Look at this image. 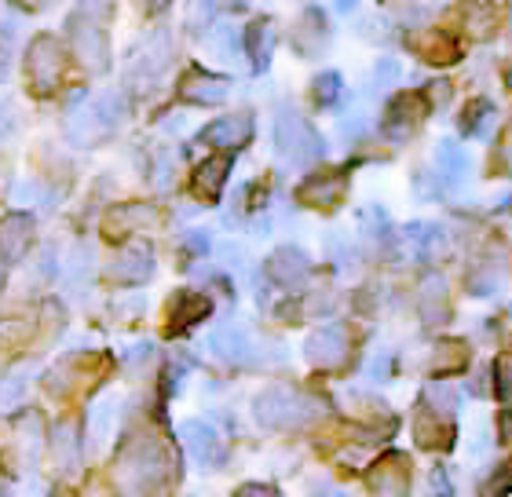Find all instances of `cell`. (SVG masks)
I'll return each mask as SVG.
<instances>
[{"label": "cell", "instance_id": "cell-1", "mask_svg": "<svg viewBox=\"0 0 512 497\" xmlns=\"http://www.w3.org/2000/svg\"><path fill=\"white\" fill-rule=\"evenodd\" d=\"M172 476V457L158 439H136L114 465V487L121 497H158Z\"/></svg>", "mask_w": 512, "mask_h": 497}, {"label": "cell", "instance_id": "cell-2", "mask_svg": "<svg viewBox=\"0 0 512 497\" xmlns=\"http://www.w3.org/2000/svg\"><path fill=\"white\" fill-rule=\"evenodd\" d=\"M253 417L264 428L293 432V428H304L319 417V402L308 399L304 392H293V388H271V392L253 399Z\"/></svg>", "mask_w": 512, "mask_h": 497}, {"label": "cell", "instance_id": "cell-3", "mask_svg": "<svg viewBox=\"0 0 512 497\" xmlns=\"http://www.w3.org/2000/svg\"><path fill=\"white\" fill-rule=\"evenodd\" d=\"M275 139H278V150L286 154L289 161H297V165H308V161H319L322 158V139L319 132L297 114H282L278 117V128H275Z\"/></svg>", "mask_w": 512, "mask_h": 497}, {"label": "cell", "instance_id": "cell-4", "mask_svg": "<svg viewBox=\"0 0 512 497\" xmlns=\"http://www.w3.org/2000/svg\"><path fill=\"white\" fill-rule=\"evenodd\" d=\"M180 439H183V446L191 450L194 461H202V465H224L227 446H224V439H220V432H216L209 421L180 424Z\"/></svg>", "mask_w": 512, "mask_h": 497}, {"label": "cell", "instance_id": "cell-5", "mask_svg": "<svg viewBox=\"0 0 512 497\" xmlns=\"http://www.w3.org/2000/svg\"><path fill=\"white\" fill-rule=\"evenodd\" d=\"M414 439H417V446H425V450H450V446H454V413L432 410V406L421 402L417 421H414Z\"/></svg>", "mask_w": 512, "mask_h": 497}, {"label": "cell", "instance_id": "cell-6", "mask_svg": "<svg viewBox=\"0 0 512 497\" xmlns=\"http://www.w3.org/2000/svg\"><path fill=\"white\" fill-rule=\"evenodd\" d=\"M304 355H308L315 366H322V370H333V366H341V362L348 359V333H344L341 326L319 329V333L308 337Z\"/></svg>", "mask_w": 512, "mask_h": 497}, {"label": "cell", "instance_id": "cell-7", "mask_svg": "<svg viewBox=\"0 0 512 497\" xmlns=\"http://www.w3.org/2000/svg\"><path fill=\"white\" fill-rule=\"evenodd\" d=\"M370 490L377 497H406L410 494V472L399 454H388L381 465L370 472Z\"/></svg>", "mask_w": 512, "mask_h": 497}, {"label": "cell", "instance_id": "cell-8", "mask_svg": "<svg viewBox=\"0 0 512 497\" xmlns=\"http://www.w3.org/2000/svg\"><path fill=\"white\" fill-rule=\"evenodd\" d=\"M205 143H213V147H224V150H235V147H246L249 136H253V121L249 114H238V117H220L213 125L202 132Z\"/></svg>", "mask_w": 512, "mask_h": 497}, {"label": "cell", "instance_id": "cell-9", "mask_svg": "<svg viewBox=\"0 0 512 497\" xmlns=\"http://www.w3.org/2000/svg\"><path fill=\"white\" fill-rule=\"evenodd\" d=\"M344 194V172H319V176H311L304 187L297 191V198L304 205H315V209H330L337 205Z\"/></svg>", "mask_w": 512, "mask_h": 497}, {"label": "cell", "instance_id": "cell-10", "mask_svg": "<svg viewBox=\"0 0 512 497\" xmlns=\"http://www.w3.org/2000/svg\"><path fill=\"white\" fill-rule=\"evenodd\" d=\"M425 114H428V103L421 96H399V99H392V106H388L384 125H388V132L403 136V132H410V128L421 125V117Z\"/></svg>", "mask_w": 512, "mask_h": 497}, {"label": "cell", "instance_id": "cell-11", "mask_svg": "<svg viewBox=\"0 0 512 497\" xmlns=\"http://www.w3.org/2000/svg\"><path fill=\"white\" fill-rule=\"evenodd\" d=\"M30 231H33V223H30V216H22V212L0 220V256H4V260H19V256L26 253V245H30Z\"/></svg>", "mask_w": 512, "mask_h": 497}, {"label": "cell", "instance_id": "cell-12", "mask_svg": "<svg viewBox=\"0 0 512 497\" xmlns=\"http://www.w3.org/2000/svg\"><path fill=\"white\" fill-rule=\"evenodd\" d=\"M227 172H231V158H227V154L202 161V169L194 172V194L205 198V201H216L220 198V191H224Z\"/></svg>", "mask_w": 512, "mask_h": 497}, {"label": "cell", "instance_id": "cell-13", "mask_svg": "<svg viewBox=\"0 0 512 497\" xmlns=\"http://www.w3.org/2000/svg\"><path fill=\"white\" fill-rule=\"evenodd\" d=\"M308 267H311L308 256L300 253V249H278V253L271 256L267 271H271V278L282 282V286H297V282L308 278Z\"/></svg>", "mask_w": 512, "mask_h": 497}, {"label": "cell", "instance_id": "cell-14", "mask_svg": "<svg viewBox=\"0 0 512 497\" xmlns=\"http://www.w3.org/2000/svg\"><path fill=\"white\" fill-rule=\"evenodd\" d=\"M180 96L191 99V103H224L227 81H220V77H213V74H202V70H191L180 88Z\"/></svg>", "mask_w": 512, "mask_h": 497}, {"label": "cell", "instance_id": "cell-15", "mask_svg": "<svg viewBox=\"0 0 512 497\" xmlns=\"http://www.w3.org/2000/svg\"><path fill=\"white\" fill-rule=\"evenodd\" d=\"M205 315H209V300L198 297V293H180V297H172L169 329H172V333H187V329L198 326Z\"/></svg>", "mask_w": 512, "mask_h": 497}, {"label": "cell", "instance_id": "cell-16", "mask_svg": "<svg viewBox=\"0 0 512 497\" xmlns=\"http://www.w3.org/2000/svg\"><path fill=\"white\" fill-rule=\"evenodd\" d=\"M209 348H213L216 359H224V362H246L249 355H253V344H249V337L235 326L216 329L213 340H209Z\"/></svg>", "mask_w": 512, "mask_h": 497}, {"label": "cell", "instance_id": "cell-17", "mask_svg": "<svg viewBox=\"0 0 512 497\" xmlns=\"http://www.w3.org/2000/svg\"><path fill=\"white\" fill-rule=\"evenodd\" d=\"M110 428H114V399H99L96 406L88 410V450H92V454L107 446Z\"/></svg>", "mask_w": 512, "mask_h": 497}, {"label": "cell", "instance_id": "cell-18", "mask_svg": "<svg viewBox=\"0 0 512 497\" xmlns=\"http://www.w3.org/2000/svg\"><path fill=\"white\" fill-rule=\"evenodd\" d=\"M55 465L66 476H74L77 468H81V446H77L74 424H59L55 428Z\"/></svg>", "mask_w": 512, "mask_h": 497}, {"label": "cell", "instance_id": "cell-19", "mask_svg": "<svg viewBox=\"0 0 512 497\" xmlns=\"http://www.w3.org/2000/svg\"><path fill=\"white\" fill-rule=\"evenodd\" d=\"M465 366H469V348L461 340H439L436 373H461Z\"/></svg>", "mask_w": 512, "mask_h": 497}, {"label": "cell", "instance_id": "cell-20", "mask_svg": "<svg viewBox=\"0 0 512 497\" xmlns=\"http://www.w3.org/2000/svg\"><path fill=\"white\" fill-rule=\"evenodd\" d=\"M421 55H425L432 66H450L461 59V48L450 37H443V33H432V37H425V48H421Z\"/></svg>", "mask_w": 512, "mask_h": 497}, {"label": "cell", "instance_id": "cell-21", "mask_svg": "<svg viewBox=\"0 0 512 497\" xmlns=\"http://www.w3.org/2000/svg\"><path fill=\"white\" fill-rule=\"evenodd\" d=\"M150 267H154L150 253H125L118 264H114V278H118V282H143V278L150 275Z\"/></svg>", "mask_w": 512, "mask_h": 497}, {"label": "cell", "instance_id": "cell-22", "mask_svg": "<svg viewBox=\"0 0 512 497\" xmlns=\"http://www.w3.org/2000/svg\"><path fill=\"white\" fill-rule=\"evenodd\" d=\"M439 172H443L447 180H461V176H465V154H461L458 143H443V147H439Z\"/></svg>", "mask_w": 512, "mask_h": 497}, {"label": "cell", "instance_id": "cell-23", "mask_svg": "<svg viewBox=\"0 0 512 497\" xmlns=\"http://www.w3.org/2000/svg\"><path fill=\"white\" fill-rule=\"evenodd\" d=\"M512 490V457L505 461L502 468H494L491 472V479L483 483V490H480V497H505Z\"/></svg>", "mask_w": 512, "mask_h": 497}, {"label": "cell", "instance_id": "cell-24", "mask_svg": "<svg viewBox=\"0 0 512 497\" xmlns=\"http://www.w3.org/2000/svg\"><path fill=\"white\" fill-rule=\"evenodd\" d=\"M494 110H491V103L487 99H476V103L465 110V117H461V128L469 132V136H480L483 132V125H487V117H491Z\"/></svg>", "mask_w": 512, "mask_h": 497}, {"label": "cell", "instance_id": "cell-25", "mask_svg": "<svg viewBox=\"0 0 512 497\" xmlns=\"http://www.w3.org/2000/svg\"><path fill=\"white\" fill-rule=\"evenodd\" d=\"M494 388H498V399L512 402V355H498L494 362Z\"/></svg>", "mask_w": 512, "mask_h": 497}, {"label": "cell", "instance_id": "cell-26", "mask_svg": "<svg viewBox=\"0 0 512 497\" xmlns=\"http://www.w3.org/2000/svg\"><path fill=\"white\" fill-rule=\"evenodd\" d=\"M249 37H253V63L256 70L267 63V52H271V26L267 22H256L253 30H249Z\"/></svg>", "mask_w": 512, "mask_h": 497}, {"label": "cell", "instance_id": "cell-27", "mask_svg": "<svg viewBox=\"0 0 512 497\" xmlns=\"http://www.w3.org/2000/svg\"><path fill=\"white\" fill-rule=\"evenodd\" d=\"M337 96H341V77L322 74L319 81H315V99H319V103H333Z\"/></svg>", "mask_w": 512, "mask_h": 497}, {"label": "cell", "instance_id": "cell-28", "mask_svg": "<svg viewBox=\"0 0 512 497\" xmlns=\"http://www.w3.org/2000/svg\"><path fill=\"white\" fill-rule=\"evenodd\" d=\"M428 494H432V497H450V494H454L447 468H432V472H428Z\"/></svg>", "mask_w": 512, "mask_h": 497}, {"label": "cell", "instance_id": "cell-29", "mask_svg": "<svg viewBox=\"0 0 512 497\" xmlns=\"http://www.w3.org/2000/svg\"><path fill=\"white\" fill-rule=\"evenodd\" d=\"M19 395H22V373H15V377H8V381H4L0 402H4V406H15V402H19Z\"/></svg>", "mask_w": 512, "mask_h": 497}, {"label": "cell", "instance_id": "cell-30", "mask_svg": "<svg viewBox=\"0 0 512 497\" xmlns=\"http://www.w3.org/2000/svg\"><path fill=\"white\" fill-rule=\"evenodd\" d=\"M235 497H275L267 487H260V483H246L242 490H235Z\"/></svg>", "mask_w": 512, "mask_h": 497}, {"label": "cell", "instance_id": "cell-31", "mask_svg": "<svg viewBox=\"0 0 512 497\" xmlns=\"http://www.w3.org/2000/svg\"><path fill=\"white\" fill-rule=\"evenodd\" d=\"M0 286H4V271H0Z\"/></svg>", "mask_w": 512, "mask_h": 497}, {"label": "cell", "instance_id": "cell-32", "mask_svg": "<svg viewBox=\"0 0 512 497\" xmlns=\"http://www.w3.org/2000/svg\"><path fill=\"white\" fill-rule=\"evenodd\" d=\"M509 88H512V70H509Z\"/></svg>", "mask_w": 512, "mask_h": 497}, {"label": "cell", "instance_id": "cell-33", "mask_svg": "<svg viewBox=\"0 0 512 497\" xmlns=\"http://www.w3.org/2000/svg\"><path fill=\"white\" fill-rule=\"evenodd\" d=\"M0 497H8V494H4V490H0Z\"/></svg>", "mask_w": 512, "mask_h": 497}, {"label": "cell", "instance_id": "cell-34", "mask_svg": "<svg viewBox=\"0 0 512 497\" xmlns=\"http://www.w3.org/2000/svg\"><path fill=\"white\" fill-rule=\"evenodd\" d=\"M55 497H66V494H55Z\"/></svg>", "mask_w": 512, "mask_h": 497}]
</instances>
